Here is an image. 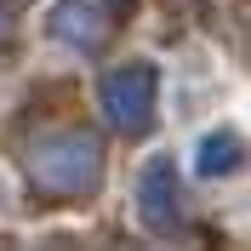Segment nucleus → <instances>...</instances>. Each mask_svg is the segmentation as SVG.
<instances>
[{
  "mask_svg": "<svg viewBox=\"0 0 251 251\" xmlns=\"http://www.w3.org/2000/svg\"><path fill=\"white\" fill-rule=\"evenodd\" d=\"M137 194H143V217L154 223V228H166V223H172V205H177V177H172V166L154 160V166L137 177Z\"/></svg>",
  "mask_w": 251,
  "mask_h": 251,
  "instance_id": "4",
  "label": "nucleus"
},
{
  "mask_svg": "<svg viewBox=\"0 0 251 251\" xmlns=\"http://www.w3.org/2000/svg\"><path fill=\"white\" fill-rule=\"evenodd\" d=\"M103 6H109V0H69V6L51 17V23H57V34H63V40H75V46H97V40L114 29Z\"/></svg>",
  "mask_w": 251,
  "mask_h": 251,
  "instance_id": "3",
  "label": "nucleus"
},
{
  "mask_svg": "<svg viewBox=\"0 0 251 251\" xmlns=\"http://www.w3.org/2000/svg\"><path fill=\"white\" fill-rule=\"evenodd\" d=\"M240 154H246V143L234 137V131H217V137H205L200 143V172L205 177H217V172H234Z\"/></svg>",
  "mask_w": 251,
  "mask_h": 251,
  "instance_id": "5",
  "label": "nucleus"
},
{
  "mask_svg": "<svg viewBox=\"0 0 251 251\" xmlns=\"http://www.w3.org/2000/svg\"><path fill=\"white\" fill-rule=\"evenodd\" d=\"M103 109L114 114V126L143 131L149 114H154V69H149V63H131V69L109 75V86H103Z\"/></svg>",
  "mask_w": 251,
  "mask_h": 251,
  "instance_id": "2",
  "label": "nucleus"
},
{
  "mask_svg": "<svg viewBox=\"0 0 251 251\" xmlns=\"http://www.w3.org/2000/svg\"><path fill=\"white\" fill-rule=\"evenodd\" d=\"M29 172L40 188L51 194H86L97 183V143L86 131H57V137H40Z\"/></svg>",
  "mask_w": 251,
  "mask_h": 251,
  "instance_id": "1",
  "label": "nucleus"
}]
</instances>
